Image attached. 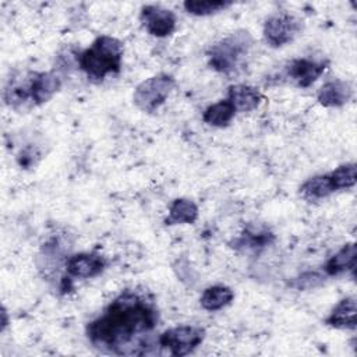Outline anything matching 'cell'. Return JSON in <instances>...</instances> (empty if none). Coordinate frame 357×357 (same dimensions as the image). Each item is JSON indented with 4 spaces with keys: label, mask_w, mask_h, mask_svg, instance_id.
I'll list each match as a JSON object with an SVG mask.
<instances>
[{
    "label": "cell",
    "mask_w": 357,
    "mask_h": 357,
    "mask_svg": "<svg viewBox=\"0 0 357 357\" xmlns=\"http://www.w3.org/2000/svg\"><path fill=\"white\" fill-rule=\"evenodd\" d=\"M29 79V96L33 105H42L53 98L60 89L61 79L53 71L46 73H31Z\"/></svg>",
    "instance_id": "9c48e42d"
},
{
    "label": "cell",
    "mask_w": 357,
    "mask_h": 357,
    "mask_svg": "<svg viewBox=\"0 0 357 357\" xmlns=\"http://www.w3.org/2000/svg\"><path fill=\"white\" fill-rule=\"evenodd\" d=\"M158 322L155 305L134 291H124L116 297L86 326L89 342L114 354H131V343L139 335L151 332Z\"/></svg>",
    "instance_id": "6da1fadb"
},
{
    "label": "cell",
    "mask_w": 357,
    "mask_h": 357,
    "mask_svg": "<svg viewBox=\"0 0 357 357\" xmlns=\"http://www.w3.org/2000/svg\"><path fill=\"white\" fill-rule=\"evenodd\" d=\"M139 20L148 33L156 38H163L176 29V15L173 11L160 6H144Z\"/></svg>",
    "instance_id": "52a82bcc"
},
{
    "label": "cell",
    "mask_w": 357,
    "mask_h": 357,
    "mask_svg": "<svg viewBox=\"0 0 357 357\" xmlns=\"http://www.w3.org/2000/svg\"><path fill=\"white\" fill-rule=\"evenodd\" d=\"M325 324L336 329H356L357 326V303L356 297L340 300L331 311Z\"/></svg>",
    "instance_id": "8fae6325"
},
{
    "label": "cell",
    "mask_w": 357,
    "mask_h": 357,
    "mask_svg": "<svg viewBox=\"0 0 357 357\" xmlns=\"http://www.w3.org/2000/svg\"><path fill=\"white\" fill-rule=\"evenodd\" d=\"M301 21L287 13L271 15L264 24V38L272 47H280L290 43L300 32Z\"/></svg>",
    "instance_id": "8992f818"
},
{
    "label": "cell",
    "mask_w": 357,
    "mask_h": 357,
    "mask_svg": "<svg viewBox=\"0 0 357 357\" xmlns=\"http://www.w3.org/2000/svg\"><path fill=\"white\" fill-rule=\"evenodd\" d=\"M336 191L343 188H351L357 181V167L354 163H346L336 167L329 173Z\"/></svg>",
    "instance_id": "ffe728a7"
},
{
    "label": "cell",
    "mask_w": 357,
    "mask_h": 357,
    "mask_svg": "<svg viewBox=\"0 0 357 357\" xmlns=\"http://www.w3.org/2000/svg\"><path fill=\"white\" fill-rule=\"evenodd\" d=\"M205 331L199 326L192 325H181L176 328H170L165 331L158 343L160 347L166 349L169 354L176 357H183L194 351L204 340Z\"/></svg>",
    "instance_id": "5b68a950"
},
{
    "label": "cell",
    "mask_w": 357,
    "mask_h": 357,
    "mask_svg": "<svg viewBox=\"0 0 357 357\" xmlns=\"http://www.w3.org/2000/svg\"><path fill=\"white\" fill-rule=\"evenodd\" d=\"M123 43L109 35L98 36L78 56V66L92 81H102L107 74L119 73L123 60Z\"/></svg>",
    "instance_id": "7a4b0ae2"
},
{
    "label": "cell",
    "mask_w": 357,
    "mask_h": 357,
    "mask_svg": "<svg viewBox=\"0 0 357 357\" xmlns=\"http://www.w3.org/2000/svg\"><path fill=\"white\" fill-rule=\"evenodd\" d=\"M236 116V109L227 99H222L208 106L202 114V120L212 127H226Z\"/></svg>",
    "instance_id": "e0dca14e"
},
{
    "label": "cell",
    "mask_w": 357,
    "mask_h": 357,
    "mask_svg": "<svg viewBox=\"0 0 357 357\" xmlns=\"http://www.w3.org/2000/svg\"><path fill=\"white\" fill-rule=\"evenodd\" d=\"M252 46V36L247 31H236L216 42L208 50L209 66L218 73L236 71L244 61Z\"/></svg>",
    "instance_id": "3957f363"
},
{
    "label": "cell",
    "mask_w": 357,
    "mask_h": 357,
    "mask_svg": "<svg viewBox=\"0 0 357 357\" xmlns=\"http://www.w3.org/2000/svg\"><path fill=\"white\" fill-rule=\"evenodd\" d=\"M198 218V206L187 198H177L169 208V216L166 225L194 223Z\"/></svg>",
    "instance_id": "2e32d148"
},
{
    "label": "cell",
    "mask_w": 357,
    "mask_h": 357,
    "mask_svg": "<svg viewBox=\"0 0 357 357\" xmlns=\"http://www.w3.org/2000/svg\"><path fill=\"white\" fill-rule=\"evenodd\" d=\"M106 266V261L103 257L89 252H79L75 255H71L66 261V271L70 276L79 278V279H88L93 278L103 272Z\"/></svg>",
    "instance_id": "30bf717a"
},
{
    "label": "cell",
    "mask_w": 357,
    "mask_h": 357,
    "mask_svg": "<svg viewBox=\"0 0 357 357\" xmlns=\"http://www.w3.org/2000/svg\"><path fill=\"white\" fill-rule=\"evenodd\" d=\"M356 244H344L333 257H331L325 265V272L329 276L340 275L346 271H354L356 265Z\"/></svg>",
    "instance_id": "9a60e30c"
},
{
    "label": "cell",
    "mask_w": 357,
    "mask_h": 357,
    "mask_svg": "<svg viewBox=\"0 0 357 357\" xmlns=\"http://www.w3.org/2000/svg\"><path fill=\"white\" fill-rule=\"evenodd\" d=\"M353 95L351 85L342 79L328 81L318 91V102L325 107H339L350 100Z\"/></svg>",
    "instance_id": "7c38bea8"
},
{
    "label": "cell",
    "mask_w": 357,
    "mask_h": 357,
    "mask_svg": "<svg viewBox=\"0 0 357 357\" xmlns=\"http://www.w3.org/2000/svg\"><path fill=\"white\" fill-rule=\"evenodd\" d=\"M174 88V78L169 74H158L142 81L132 93L134 105L146 113L158 110Z\"/></svg>",
    "instance_id": "277c9868"
},
{
    "label": "cell",
    "mask_w": 357,
    "mask_h": 357,
    "mask_svg": "<svg viewBox=\"0 0 357 357\" xmlns=\"http://www.w3.org/2000/svg\"><path fill=\"white\" fill-rule=\"evenodd\" d=\"M328 61H317L311 59H296L287 66V77L301 88L312 85L326 70Z\"/></svg>",
    "instance_id": "ba28073f"
},
{
    "label": "cell",
    "mask_w": 357,
    "mask_h": 357,
    "mask_svg": "<svg viewBox=\"0 0 357 357\" xmlns=\"http://www.w3.org/2000/svg\"><path fill=\"white\" fill-rule=\"evenodd\" d=\"M233 3L229 0H187L183 7L188 14L192 15H211L230 7Z\"/></svg>",
    "instance_id": "d6986e66"
},
{
    "label": "cell",
    "mask_w": 357,
    "mask_h": 357,
    "mask_svg": "<svg viewBox=\"0 0 357 357\" xmlns=\"http://www.w3.org/2000/svg\"><path fill=\"white\" fill-rule=\"evenodd\" d=\"M1 315H3V324H1V331H4V328H6V325H7V312H6V310L3 308V312H1Z\"/></svg>",
    "instance_id": "44dd1931"
},
{
    "label": "cell",
    "mask_w": 357,
    "mask_h": 357,
    "mask_svg": "<svg viewBox=\"0 0 357 357\" xmlns=\"http://www.w3.org/2000/svg\"><path fill=\"white\" fill-rule=\"evenodd\" d=\"M233 107L237 112H251L257 109L262 100L261 92L251 85L245 84H237L231 85L227 91V98H226Z\"/></svg>",
    "instance_id": "4fadbf2b"
},
{
    "label": "cell",
    "mask_w": 357,
    "mask_h": 357,
    "mask_svg": "<svg viewBox=\"0 0 357 357\" xmlns=\"http://www.w3.org/2000/svg\"><path fill=\"white\" fill-rule=\"evenodd\" d=\"M335 191H336V188H335V184H333L329 173L310 177L300 187V192L303 194V197L310 198V199L325 198V197H329Z\"/></svg>",
    "instance_id": "ac0fdd59"
},
{
    "label": "cell",
    "mask_w": 357,
    "mask_h": 357,
    "mask_svg": "<svg viewBox=\"0 0 357 357\" xmlns=\"http://www.w3.org/2000/svg\"><path fill=\"white\" fill-rule=\"evenodd\" d=\"M233 298H234V293L230 287L223 284H215L204 290L199 298V303H201V307L206 311H218L229 305L233 301Z\"/></svg>",
    "instance_id": "5bb4252c"
}]
</instances>
